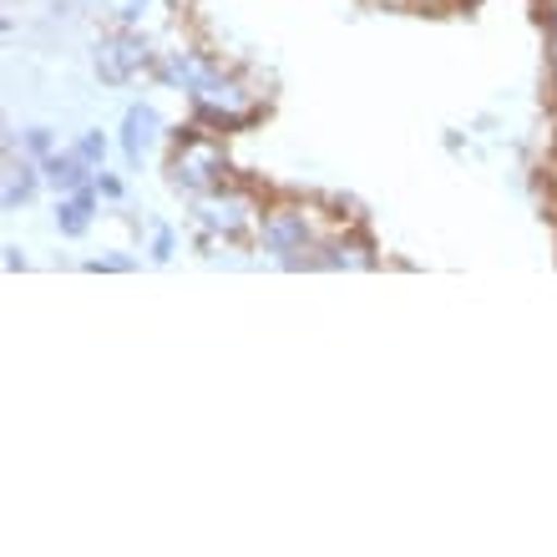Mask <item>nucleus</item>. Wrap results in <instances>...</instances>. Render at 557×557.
I'll use <instances>...</instances> for the list:
<instances>
[{
	"label": "nucleus",
	"mask_w": 557,
	"mask_h": 557,
	"mask_svg": "<svg viewBox=\"0 0 557 557\" xmlns=\"http://www.w3.org/2000/svg\"><path fill=\"white\" fill-rule=\"evenodd\" d=\"M143 5H147V0H117V26H137Z\"/></svg>",
	"instance_id": "obj_14"
},
{
	"label": "nucleus",
	"mask_w": 557,
	"mask_h": 557,
	"mask_svg": "<svg viewBox=\"0 0 557 557\" xmlns=\"http://www.w3.org/2000/svg\"><path fill=\"white\" fill-rule=\"evenodd\" d=\"M168 183L173 193H188V198H203V193L223 188L228 183V158H223L219 133H203L193 122L188 133H177V152L168 162Z\"/></svg>",
	"instance_id": "obj_1"
},
{
	"label": "nucleus",
	"mask_w": 557,
	"mask_h": 557,
	"mask_svg": "<svg viewBox=\"0 0 557 557\" xmlns=\"http://www.w3.org/2000/svg\"><path fill=\"white\" fill-rule=\"evenodd\" d=\"M158 112L147 102L127 107V117H122V158H127V168H143L147 158V147H152V137H158Z\"/></svg>",
	"instance_id": "obj_5"
},
{
	"label": "nucleus",
	"mask_w": 557,
	"mask_h": 557,
	"mask_svg": "<svg viewBox=\"0 0 557 557\" xmlns=\"http://www.w3.org/2000/svg\"><path fill=\"white\" fill-rule=\"evenodd\" d=\"M259 244L264 253H274L284 269H320V238H314V219L309 208H294V203H278L264 208L259 219Z\"/></svg>",
	"instance_id": "obj_2"
},
{
	"label": "nucleus",
	"mask_w": 557,
	"mask_h": 557,
	"mask_svg": "<svg viewBox=\"0 0 557 557\" xmlns=\"http://www.w3.org/2000/svg\"><path fill=\"white\" fill-rule=\"evenodd\" d=\"M381 5H451V0H381Z\"/></svg>",
	"instance_id": "obj_17"
},
{
	"label": "nucleus",
	"mask_w": 557,
	"mask_h": 557,
	"mask_svg": "<svg viewBox=\"0 0 557 557\" xmlns=\"http://www.w3.org/2000/svg\"><path fill=\"white\" fill-rule=\"evenodd\" d=\"M41 173H46V183H51L57 193H82V188H91L97 168H91L76 147H66V152H51V158L41 162Z\"/></svg>",
	"instance_id": "obj_6"
},
{
	"label": "nucleus",
	"mask_w": 557,
	"mask_h": 557,
	"mask_svg": "<svg viewBox=\"0 0 557 557\" xmlns=\"http://www.w3.org/2000/svg\"><path fill=\"white\" fill-rule=\"evenodd\" d=\"M97 198H102L97 188L61 193V203H57V228H61V238H87L91 219H97Z\"/></svg>",
	"instance_id": "obj_9"
},
{
	"label": "nucleus",
	"mask_w": 557,
	"mask_h": 557,
	"mask_svg": "<svg viewBox=\"0 0 557 557\" xmlns=\"http://www.w3.org/2000/svg\"><path fill=\"white\" fill-rule=\"evenodd\" d=\"M5 269H11V274H15V269H26V253L15 249V244H5Z\"/></svg>",
	"instance_id": "obj_16"
},
{
	"label": "nucleus",
	"mask_w": 557,
	"mask_h": 557,
	"mask_svg": "<svg viewBox=\"0 0 557 557\" xmlns=\"http://www.w3.org/2000/svg\"><path fill=\"white\" fill-rule=\"evenodd\" d=\"M46 183V173H41V162L36 158H26L21 152V162H15V152L5 158V193H0V203L5 208H26L30 198H36V188Z\"/></svg>",
	"instance_id": "obj_7"
},
{
	"label": "nucleus",
	"mask_w": 557,
	"mask_h": 557,
	"mask_svg": "<svg viewBox=\"0 0 557 557\" xmlns=\"http://www.w3.org/2000/svg\"><path fill=\"white\" fill-rule=\"evenodd\" d=\"M264 219V208H259V198L244 188H213L203 193V198H193V223L203 228V234H223V238H238L249 234L253 223Z\"/></svg>",
	"instance_id": "obj_3"
},
{
	"label": "nucleus",
	"mask_w": 557,
	"mask_h": 557,
	"mask_svg": "<svg viewBox=\"0 0 557 557\" xmlns=\"http://www.w3.org/2000/svg\"><path fill=\"white\" fill-rule=\"evenodd\" d=\"M137 264V259H127V253H112V259H102V264H91V269H117V274H122V269H133Z\"/></svg>",
	"instance_id": "obj_15"
},
{
	"label": "nucleus",
	"mask_w": 557,
	"mask_h": 557,
	"mask_svg": "<svg viewBox=\"0 0 557 557\" xmlns=\"http://www.w3.org/2000/svg\"><path fill=\"white\" fill-rule=\"evenodd\" d=\"M320 269H375V244L366 234H339L320 244Z\"/></svg>",
	"instance_id": "obj_8"
},
{
	"label": "nucleus",
	"mask_w": 557,
	"mask_h": 557,
	"mask_svg": "<svg viewBox=\"0 0 557 557\" xmlns=\"http://www.w3.org/2000/svg\"><path fill=\"white\" fill-rule=\"evenodd\" d=\"M173 249H177L173 228H168V223H158V228H152V259H158V264H168V259H173Z\"/></svg>",
	"instance_id": "obj_12"
},
{
	"label": "nucleus",
	"mask_w": 557,
	"mask_h": 557,
	"mask_svg": "<svg viewBox=\"0 0 557 557\" xmlns=\"http://www.w3.org/2000/svg\"><path fill=\"white\" fill-rule=\"evenodd\" d=\"M21 152H26V158H36V162L51 158V152H57V137H51V127H26V133H21Z\"/></svg>",
	"instance_id": "obj_10"
},
{
	"label": "nucleus",
	"mask_w": 557,
	"mask_h": 557,
	"mask_svg": "<svg viewBox=\"0 0 557 557\" xmlns=\"http://www.w3.org/2000/svg\"><path fill=\"white\" fill-rule=\"evenodd\" d=\"M152 46H147V36L143 30H133V26H117L112 36H102L97 41V76H102L107 87H127L137 72H147L152 66Z\"/></svg>",
	"instance_id": "obj_4"
},
{
	"label": "nucleus",
	"mask_w": 557,
	"mask_h": 557,
	"mask_svg": "<svg viewBox=\"0 0 557 557\" xmlns=\"http://www.w3.org/2000/svg\"><path fill=\"white\" fill-rule=\"evenodd\" d=\"M91 188L102 193V198H112V203H117V198H122V177H112V173H102V168H97V177H91Z\"/></svg>",
	"instance_id": "obj_13"
},
{
	"label": "nucleus",
	"mask_w": 557,
	"mask_h": 557,
	"mask_svg": "<svg viewBox=\"0 0 557 557\" xmlns=\"http://www.w3.org/2000/svg\"><path fill=\"white\" fill-rule=\"evenodd\" d=\"M76 152L91 162V168H102V158H107V137L102 133H82L76 137Z\"/></svg>",
	"instance_id": "obj_11"
}]
</instances>
